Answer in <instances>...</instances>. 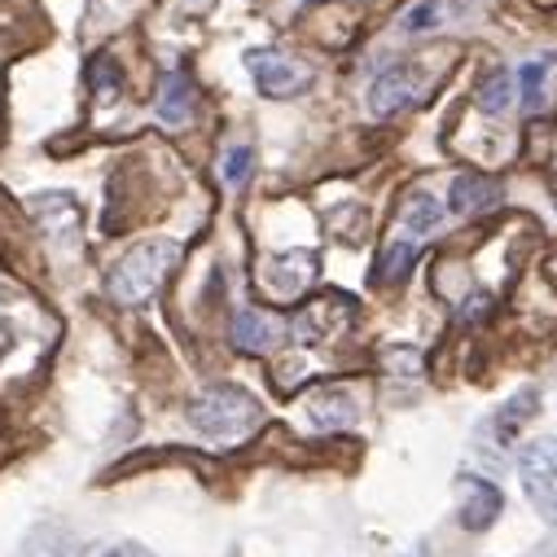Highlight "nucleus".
Instances as JSON below:
<instances>
[{
	"instance_id": "obj_4",
	"label": "nucleus",
	"mask_w": 557,
	"mask_h": 557,
	"mask_svg": "<svg viewBox=\"0 0 557 557\" xmlns=\"http://www.w3.org/2000/svg\"><path fill=\"white\" fill-rule=\"evenodd\" d=\"M317 268H321L317 250L272 255V259H263V268H259V286H263V295L276 299V304H295V299H304L308 286L317 282Z\"/></svg>"
},
{
	"instance_id": "obj_20",
	"label": "nucleus",
	"mask_w": 557,
	"mask_h": 557,
	"mask_svg": "<svg viewBox=\"0 0 557 557\" xmlns=\"http://www.w3.org/2000/svg\"><path fill=\"white\" fill-rule=\"evenodd\" d=\"M440 18H444V0H417V5H408L399 14V27L417 36V32H435Z\"/></svg>"
},
{
	"instance_id": "obj_8",
	"label": "nucleus",
	"mask_w": 557,
	"mask_h": 557,
	"mask_svg": "<svg viewBox=\"0 0 557 557\" xmlns=\"http://www.w3.org/2000/svg\"><path fill=\"white\" fill-rule=\"evenodd\" d=\"M282 338H286V325L276 321V317H268V312L246 308V312H237V321H233V347L246 351V356H263V351H272Z\"/></svg>"
},
{
	"instance_id": "obj_1",
	"label": "nucleus",
	"mask_w": 557,
	"mask_h": 557,
	"mask_svg": "<svg viewBox=\"0 0 557 557\" xmlns=\"http://www.w3.org/2000/svg\"><path fill=\"white\" fill-rule=\"evenodd\" d=\"M181 263V246L176 242H141L132 246L106 276V295L123 308H136L159 295V286L172 276V268Z\"/></svg>"
},
{
	"instance_id": "obj_21",
	"label": "nucleus",
	"mask_w": 557,
	"mask_h": 557,
	"mask_svg": "<svg viewBox=\"0 0 557 557\" xmlns=\"http://www.w3.org/2000/svg\"><path fill=\"white\" fill-rule=\"evenodd\" d=\"M250 163H255L250 146H233V150L224 154V185H228V189H242V185L250 181Z\"/></svg>"
},
{
	"instance_id": "obj_17",
	"label": "nucleus",
	"mask_w": 557,
	"mask_h": 557,
	"mask_svg": "<svg viewBox=\"0 0 557 557\" xmlns=\"http://www.w3.org/2000/svg\"><path fill=\"white\" fill-rule=\"evenodd\" d=\"M412 259H417V246H412V242H391V246L382 250V259H377L373 282H377V286H395V282H404L408 268H412Z\"/></svg>"
},
{
	"instance_id": "obj_18",
	"label": "nucleus",
	"mask_w": 557,
	"mask_h": 557,
	"mask_svg": "<svg viewBox=\"0 0 557 557\" xmlns=\"http://www.w3.org/2000/svg\"><path fill=\"white\" fill-rule=\"evenodd\" d=\"M540 408V395L535 391H522V395H513L505 408H500V417H496V440L500 444H509L518 431H522V422H527V417Z\"/></svg>"
},
{
	"instance_id": "obj_13",
	"label": "nucleus",
	"mask_w": 557,
	"mask_h": 557,
	"mask_svg": "<svg viewBox=\"0 0 557 557\" xmlns=\"http://www.w3.org/2000/svg\"><path fill=\"white\" fill-rule=\"evenodd\" d=\"M18 557H84V544L71 531H62V527H36L23 540Z\"/></svg>"
},
{
	"instance_id": "obj_11",
	"label": "nucleus",
	"mask_w": 557,
	"mask_h": 557,
	"mask_svg": "<svg viewBox=\"0 0 557 557\" xmlns=\"http://www.w3.org/2000/svg\"><path fill=\"white\" fill-rule=\"evenodd\" d=\"M553 75H557V58H535L522 66V106L527 114H544L553 101Z\"/></svg>"
},
{
	"instance_id": "obj_2",
	"label": "nucleus",
	"mask_w": 557,
	"mask_h": 557,
	"mask_svg": "<svg viewBox=\"0 0 557 557\" xmlns=\"http://www.w3.org/2000/svg\"><path fill=\"white\" fill-rule=\"evenodd\" d=\"M259 422H263V408L242 386H207L202 395L189 399V426L215 444H237L255 435Z\"/></svg>"
},
{
	"instance_id": "obj_7",
	"label": "nucleus",
	"mask_w": 557,
	"mask_h": 557,
	"mask_svg": "<svg viewBox=\"0 0 557 557\" xmlns=\"http://www.w3.org/2000/svg\"><path fill=\"white\" fill-rule=\"evenodd\" d=\"M417 97H422V84H417V75H412L408 66H391V71H382V75L373 79V88H369V110H373L377 119H391V114L408 110Z\"/></svg>"
},
{
	"instance_id": "obj_5",
	"label": "nucleus",
	"mask_w": 557,
	"mask_h": 557,
	"mask_svg": "<svg viewBox=\"0 0 557 557\" xmlns=\"http://www.w3.org/2000/svg\"><path fill=\"white\" fill-rule=\"evenodd\" d=\"M246 66H250L255 88L263 97H295V92H304L312 84V71L308 66L290 62L286 53H276V49H250L246 53Z\"/></svg>"
},
{
	"instance_id": "obj_15",
	"label": "nucleus",
	"mask_w": 557,
	"mask_h": 557,
	"mask_svg": "<svg viewBox=\"0 0 557 557\" xmlns=\"http://www.w3.org/2000/svg\"><path fill=\"white\" fill-rule=\"evenodd\" d=\"M496 198H500V189L487 176H457V185H453V211L457 215H479Z\"/></svg>"
},
{
	"instance_id": "obj_23",
	"label": "nucleus",
	"mask_w": 557,
	"mask_h": 557,
	"mask_svg": "<svg viewBox=\"0 0 557 557\" xmlns=\"http://www.w3.org/2000/svg\"><path fill=\"white\" fill-rule=\"evenodd\" d=\"M92 79L106 88V97L119 92V71H110V62H97V66H92Z\"/></svg>"
},
{
	"instance_id": "obj_6",
	"label": "nucleus",
	"mask_w": 557,
	"mask_h": 557,
	"mask_svg": "<svg viewBox=\"0 0 557 557\" xmlns=\"http://www.w3.org/2000/svg\"><path fill=\"white\" fill-rule=\"evenodd\" d=\"M351 317V299L343 295H325V299H312L299 317H295V338L299 343H325L334 338Z\"/></svg>"
},
{
	"instance_id": "obj_19",
	"label": "nucleus",
	"mask_w": 557,
	"mask_h": 557,
	"mask_svg": "<svg viewBox=\"0 0 557 557\" xmlns=\"http://www.w3.org/2000/svg\"><path fill=\"white\" fill-rule=\"evenodd\" d=\"M513 106V79H509V71L500 66V71H492L487 79H483V88H479V110L483 114H505Z\"/></svg>"
},
{
	"instance_id": "obj_16",
	"label": "nucleus",
	"mask_w": 557,
	"mask_h": 557,
	"mask_svg": "<svg viewBox=\"0 0 557 557\" xmlns=\"http://www.w3.org/2000/svg\"><path fill=\"white\" fill-rule=\"evenodd\" d=\"M399 220H404V228L408 233H431V228H440V220H444V207H440V198L435 194H426V189H417V194H408L404 198V211H399Z\"/></svg>"
},
{
	"instance_id": "obj_14",
	"label": "nucleus",
	"mask_w": 557,
	"mask_h": 557,
	"mask_svg": "<svg viewBox=\"0 0 557 557\" xmlns=\"http://www.w3.org/2000/svg\"><path fill=\"white\" fill-rule=\"evenodd\" d=\"M308 412H312V422L325 426V431H338V426H351L356 422V404H351L347 391H321V395H312Z\"/></svg>"
},
{
	"instance_id": "obj_22",
	"label": "nucleus",
	"mask_w": 557,
	"mask_h": 557,
	"mask_svg": "<svg viewBox=\"0 0 557 557\" xmlns=\"http://www.w3.org/2000/svg\"><path fill=\"white\" fill-rule=\"evenodd\" d=\"M106 557H159V553H150L146 544H136V540H119L114 548H106Z\"/></svg>"
},
{
	"instance_id": "obj_10",
	"label": "nucleus",
	"mask_w": 557,
	"mask_h": 557,
	"mask_svg": "<svg viewBox=\"0 0 557 557\" xmlns=\"http://www.w3.org/2000/svg\"><path fill=\"white\" fill-rule=\"evenodd\" d=\"M461 492H466V500H461V522H466V531H487V527L500 518V505H505L500 487L487 483V479H479V474H466V479H461Z\"/></svg>"
},
{
	"instance_id": "obj_12",
	"label": "nucleus",
	"mask_w": 557,
	"mask_h": 557,
	"mask_svg": "<svg viewBox=\"0 0 557 557\" xmlns=\"http://www.w3.org/2000/svg\"><path fill=\"white\" fill-rule=\"evenodd\" d=\"M189 114H194V79L185 71H172L159 92V119L181 127V123H189Z\"/></svg>"
},
{
	"instance_id": "obj_3",
	"label": "nucleus",
	"mask_w": 557,
	"mask_h": 557,
	"mask_svg": "<svg viewBox=\"0 0 557 557\" xmlns=\"http://www.w3.org/2000/svg\"><path fill=\"white\" fill-rule=\"evenodd\" d=\"M518 479H522V492L535 505V513L557 527V440H548V435L531 440L518 453Z\"/></svg>"
},
{
	"instance_id": "obj_9",
	"label": "nucleus",
	"mask_w": 557,
	"mask_h": 557,
	"mask_svg": "<svg viewBox=\"0 0 557 557\" xmlns=\"http://www.w3.org/2000/svg\"><path fill=\"white\" fill-rule=\"evenodd\" d=\"M32 215H36V224H40L53 242L75 246V233H79V207H75L71 194H40V198H32Z\"/></svg>"
},
{
	"instance_id": "obj_25",
	"label": "nucleus",
	"mask_w": 557,
	"mask_h": 557,
	"mask_svg": "<svg viewBox=\"0 0 557 557\" xmlns=\"http://www.w3.org/2000/svg\"><path fill=\"white\" fill-rule=\"evenodd\" d=\"M553 202H557V181H553Z\"/></svg>"
},
{
	"instance_id": "obj_24",
	"label": "nucleus",
	"mask_w": 557,
	"mask_h": 557,
	"mask_svg": "<svg viewBox=\"0 0 557 557\" xmlns=\"http://www.w3.org/2000/svg\"><path fill=\"white\" fill-rule=\"evenodd\" d=\"M14 347V330H10V321L5 317H0V356H5Z\"/></svg>"
}]
</instances>
